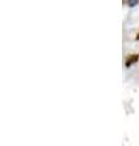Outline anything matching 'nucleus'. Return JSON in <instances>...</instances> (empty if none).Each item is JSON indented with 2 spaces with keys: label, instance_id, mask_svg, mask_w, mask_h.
<instances>
[{
  "label": "nucleus",
  "instance_id": "nucleus-3",
  "mask_svg": "<svg viewBox=\"0 0 139 146\" xmlns=\"http://www.w3.org/2000/svg\"><path fill=\"white\" fill-rule=\"evenodd\" d=\"M136 40H139V33L136 35Z\"/></svg>",
  "mask_w": 139,
  "mask_h": 146
},
{
  "label": "nucleus",
  "instance_id": "nucleus-2",
  "mask_svg": "<svg viewBox=\"0 0 139 146\" xmlns=\"http://www.w3.org/2000/svg\"><path fill=\"white\" fill-rule=\"evenodd\" d=\"M123 4H127L128 6H136L139 4L138 0H127V1H123Z\"/></svg>",
  "mask_w": 139,
  "mask_h": 146
},
{
  "label": "nucleus",
  "instance_id": "nucleus-1",
  "mask_svg": "<svg viewBox=\"0 0 139 146\" xmlns=\"http://www.w3.org/2000/svg\"><path fill=\"white\" fill-rule=\"evenodd\" d=\"M139 60V55L138 54H133V55H129V56L127 57V60H126V67H129V66H132L133 63H136L137 61Z\"/></svg>",
  "mask_w": 139,
  "mask_h": 146
}]
</instances>
